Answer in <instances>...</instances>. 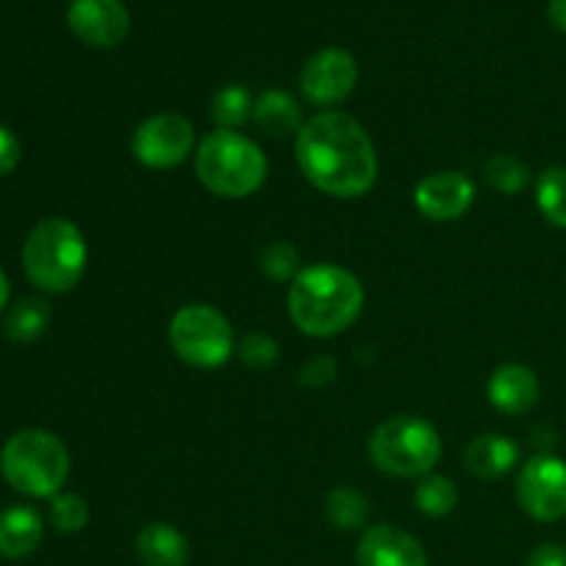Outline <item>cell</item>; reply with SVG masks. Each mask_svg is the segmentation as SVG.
Masks as SVG:
<instances>
[{"label":"cell","instance_id":"cell-24","mask_svg":"<svg viewBox=\"0 0 566 566\" xmlns=\"http://www.w3.org/2000/svg\"><path fill=\"white\" fill-rule=\"evenodd\" d=\"M484 177L495 191L501 193H520L525 186H528L531 169L517 158V155L509 153H495L484 164Z\"/></svg>","mask_w":566,"mask_h":566},{"label":"cell","instance_id":"cell-25","mask_svg":"<svg viewBox=\"0 0 566 566\" xmlns=\"http://www.w3.org/2000/svg\"><path fill=\"white\" fill-rule=\"evenodd\" d=\"M302 260H298V249L287 241H274L263 249L260 254V269L269 280L274 282H287L296 280L302 274Z\"/></svg>","mask_w":566,"mask_h":566},{"label":"cell","instance_id":"cell-6","mask_svg":"<svg viewBox=\"0 0 566 566\" xmlns=\"http://www.w3.org/2000/svg\"><path fill=\"white\" fill-rule=\"evenodd\" d=\"M370 462L396 479H423L442 457L440 431L418 415H396L376 426L368 442Z\"/></svg>","mask_w":566,"mask_h":566},{"label":"cell","instance_id":"cell-21","mask_svg":"<svg viewBox=\"0 0 566 566\" xmlns=\"http://www.w3.org/2000/svg\"><path fill=\"white\" fill-rule=\"evenodd\" d=\"M368 497L354 486H337L326 495V517L340 531H357L368 523Z\"/></svg>","mask_w":566,"mask_h":566},{"label":"cell","instance_id":"cell-17","mask_svg":"<svg viewBox=\"0 0 566 566\" xmlns=\"http://www.w3.org/2000/svg\"><path fill=\"white\" fill-rule=\"evenodd\" d=\"M136 551L144 566H186L191 558L188 539L169 523H153L142 528Z\"/></svg>","mask_w":566,"mask_h":566},{"label":"cell","instance_id":"cell-8","mask_svg":"<svg viewBox=\"0 0 566 566\" xmlns=\"http://www.w3.org/2000/svg\"><path fill=\"white\" fill-rule=\"evenodd\" d=\"M197 147V130L180 114H155L133 133V155L147 169L180 166Z\"/></svg>","mask_w":566,"mask_h":566},{"label":"cell","instance_id":"cell-23","mask_svg":"<svg viewBox=\"0 0 566 566\" xmlns=\"http://www.w3.org/2000/svg\"><path fill=\"white\" fill-rule=\"evenodd\" d=\"M536 205L551 224L566 230V169L551 166L536 180Z\"/></svg>","mask_w":566,"mask_h":566},{"label":"cell","instance_id":"cell-5","mask_svg":"<svg viewBox=\"0 0 566 566\" xmlns=\"http://www.w3.org/2000/svg\"><path fill=\"white\" fill-rule=\"evenodd\" d=\"M0 473L22 495L55 497L70 475V451L50 431L25 429L0 451Z\"/></svg>","mask_w":566,"mask_h":566},{"label":"cell","instance_id":"cell-19","mask_svg":"<svg viewBox=\"0 0 566 566\" xmlns=\"http://www.w3.org/2000/svg\"><path fill=\"white\" fill-rule=\"evenodd\" d=\"M50 324V304L42 298H22L9 310L3 332L11 343H33L44 335Z\"/></svg>","mask_w":566,"mask_h":566},{"label":"cell","instance_id":"cell-15","mask_svg":"<svg viewBox=\"0 0 566 566\" xmlns=\"http://www.w3.org/2000/svg\"><path fill=\"white\" fill-rule=\"evenodd\" d=\"M520 462V448L512 437L481 434L464 448V468L484 481H497Z\"/></svg>","mask_w":566,"mask_h":566},{"label":"cell","instance_id":"cell-30","mask_svg":"<svg viewBox=\"0 0 566 566\" xmlns=\"http://www.w3.org/2000/svg\"><path fill=\"white\" fill-rule=\"evenodd\" d=\"M525 566H566V551L562 545L547 542V545H539L531 551L528 564Z\"/></svg>","mask_w":566,"mask_h":566},{"label":"cell","instance_id":"cell-32","mask_svg":"<svg viewBox=\"0 0 566 566\" xmlns=\"http://www.w3.org/2000/svg\"><path fill=\"white\" fill-rule=\"evenodd\" d=\"M6 302H9V280H6L3 269H0V310L6 307Z\"/></svg>","mask_w":566,"mask_h":566},{"label":"cell","instance_id":"cell-7","mask_svg":"<svg viewBox=\"0 0 566 566\" xmlns=\"http://www.w3.org/2000/svg\"><path fill=\"white\" fill-rule=\"evenodd\" d=\"M169 343L182 363L219 368L235 352V332L227 315L210 304H186L171 318Z\"/></svg>","mask_w":566,"mask_h":566},{"label":"cell","instance_id":"cell-20","mask_svg":"<svg viewBox=\"0 0 566 566\" xmlns=\"http://www.w3.org/2000/svg\"><path fill=\"white\" fill-rule=\"evenodd\" d=\"M459 490L448 475H423L415 486V506L426 514V517H448L457 509Z\"/></svg>","mask_w":566,"mask_h":566},{"label":"cell","instance_id":"cell-12","mask_svg":"<svg viewBox=\"0 0 566 566\" xmlns=\"http://www.w3.org/2000/svg\"><path fill=\"white\" fill-rule=\"evenodd\" d=\"M475 202V182L462 171H434L415 186V208L431 221L462 219Z\"/></svg>","mask_w":566,"mask_h":566},{"label":"cell","instance_id":"cell-11","mask_svg":"<svg viewBox=\"0 0 566 566\" xmlns=\"http://www.w3.org/2000/svg\"><path fill=\"white\" fill-rule=\"evenodd\" d=\"M66 25L88 48L108 50L130 33V11L122 0H75L66 11Z\"/></svg>","mask_w":566,"mask_h":566},{"label":"cell","instance_id":"cell-29","mask_svg":"<svg viewBox=\"0 0 566 566\" xmlns=\"http://www.w3.org/2000/svg\"><path fill=\"white\" fill-rule=\"evenodd\" d=\"M17 164H20V142H17L9 127L0 125V177L14 171Z\"/></svg>","mask_w":566,"mask_h":566},{"label":"cell","instance_id":"cell-31","mask_svg":"<svg viewBox=\"0 0 566 566\" xmlns=\"http://www.w3.org/2000/svg\"><path fill=\"white\" fill-rule=\"evenodd\" d=\"M547 17H551V22L558 28V31L566 33V0H551V6H547Z\"/></svg>","mask_w":566,"mask_h":566},{"label":"cell","instance_id":"cell-14","mask_svg":"<svg viewBox=\"0 0 566 566\" xmlns=\"http://www.w3.org/2000/svg\"><path fill=\"white\" fill-rule=\"evenodd\" d=\"M486 392H490V401L497 412L517 418V415L531 412L539 401V379L525 365L509 363L490 376Z\"/></svg>","mask_w":566,"mask_h":566},{"label":"cell","instance_id":"cell-18","mask_svg":"<svg viewBox=\"0 0 566 566\" xmlns=\"http://www.w3.org/2000/svg\"><path fill=\"white\" fill-rule=\"evenodd\" d=\"M252 119L269 136H287V133H298L304 127L302 105L280 88H269L254 99Z\"/></svg>","mask_w":566,"mask_h":566},{"label":"cell","instance_id":"cell-16","mask_svg":"<svg viewBox=\"0 0 566 566\" xmlns=\"http://www.w3.org/2000/svg\"><path fill=\"white\" fill-rule=\"evenodd\" d=\"M42 517L28 506H11L0 512V556L20 562L42 542Z\"/></svg>","mask_w":566,"mask_h":566},{"label":"cell","instance_id":"cell-1","mask_svg":"<svg viewBox=\"0 0 566 566\" xmlns=\"http://www.w3.org/2000/svg\"><path fill=\"white\" fill-rule=\"evenodd\" d=\"M296 160L318 191L337 199L363 197L379 175L374 142L354 116L324 111L296 133Z\"/></svg>","mask_w":566,"mask_h":566},{"label":"cell","instance_id":"cell-13","mask_svg":"<svg viewBox=\"0 0 566 566\" xmlns=\"http://www.w3.org/2000/svg\"><path fill=\"white\" fill-rule=\"evenodd\" d=\"M359 566H429L423 545L396 525H374L357 545Z\"/></svg>","mask_w":566,"mask_h":566},{"label":"cell","instance_id":"cell-27","mask_svg":"<svg viewBox=\"0 0 566 566\" xmlns=\"http://www.w3.org/2000/svg\"><path fill=\"white\" fill-rule=\"evenodd\" d=\"M50 520L61 534H77L86 528L88 523V506L81 495L66 492V495H55L53 506H50Z\"/></svg>","mask_w":566,"mask_h":566},{"label":"cell","instance_id":"cell-2","mask_svg":"<svg viewBox=\"0 0 566 566\" xmlns=\"http://www.w3.org/2000/svg\"><path fill=\"white\" fill-rule=\"evenodd\" d=\"M365 304L357 274L335 263L302 269L287 291V313L298 332L310 337H335L359 318Z\"/></svg>","mask_w":566,"mask_h":566},{"label":"cell","instance_id":"cell-10","mask_svg":"<svg viewBox=\"0 0 566 566\" xmlns=\"http://www.w3.org/2000/svg\"><path fill=\"white\" fill-rule=\"evenodd\" d=\"M357 59L343 48H324L302 66L298 86L313 105L343 103L357 86Z\"/></svg>","mask_w":566,"mask_h":566},{"label":"cell","instance_id":"cell-9","mask_svg":"<svg viewBox=\"0 0 566 566\" xmlns=\"http://www.w3.org/2000/svg\"><path fill=\"white\" fill-rule=\"evenodd\" d=\"M517 501L539 523L566 517V462L558 457H534L517 479Z\"/></svg>","mask_w":566,"mask_h":566},{"label":"cell","instance_id":"cell-26","mask_svg":"<svg viewBox=\"0 0 566 566\" xmlns=\"http://www.w3.org/2000/svg\"><path fill=\"white\" fill-rule=\"evenodd\" d=\"M238 354H241L243 365L252 370H269L274 368V363L280 359V343L274 340V335L269 332H247L241 337V346H238Z\"/></svg>","mask_w":566,"mask_h":566},{"label":"cell","instance_id":"cell-28","mask_svg":"<svg viewBox=\"0 0 566 566\" xmlns=\"http://www.w3.org/2000/svg\"><path fill=\"white\" fill-rule=\"evenodd\" d=\"M337 374V363L332 357H315L298 370V385L307 387H324L335 379Z\"/></svg>","mask_w":566,"mask_h":566},{"label":"cell","instance_id":"cell-22","mask_svg":"<svg viewBox=\"0 0 566 566\" xmlns=\"http://www.w3.org/2000/svg\"><path fill=\"white\" fill-rule=\"evenodd\" d=\"M254 99L252 94L247 92L238 83H230V86L219 88L213 94V103H210V116L219 127H227V130H235V127L247 125L252 119Z\"/></svg>","mask_w":566,"mask_h":566},{"label":"cell","instance_id":"cell-4","mask_svg":"<svg viewBox=\"0 0 566 566\" xmlns=\"http://www.w3.org/2000/svg\"><path fill=\"white\" fill-rule=\"evenodd\" d=\"M88 249L83 232L64 216L42 219L25 238L22 265L28 280L50 293H66L86 271Z\"/></svg>","mask_w":566,"mask_h":566},{"label":"cell","instance_id":"cell-3","mask_svg":"<svg viewBox=\"0 0 566 566\" xmlns=\"http://www.w3.org/2000/svg\"><path fill=\"white\" fill-rule=\"evenodd\" d=\"M269 175L263 149L241 130L216 127L197 147V177L210 193L224 199L252 197Z\"/></svg>","mask_w":566,"mask_h":566}]
</instances>
